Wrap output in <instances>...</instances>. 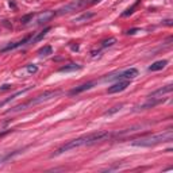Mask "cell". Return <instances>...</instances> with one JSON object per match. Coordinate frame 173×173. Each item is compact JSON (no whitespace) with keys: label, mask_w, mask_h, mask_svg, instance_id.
<instances>
[{"label":"cell","mask_w":173,"mask_h":173,"mask_svg":"<svg viewBox=\"0 0 173 173\" xmlns=\"http://www.w3.org/2000/svg\"><path fill=\"white\" fill-rule=\"evenodd\" d=\"M51 51H53V49H51V46H43L42 49H39L38 50V54L39 55H49V54H51Z\"/></svg>","instance_id":"obj_17"},{"label":"cell","mask_w":173,"mask_h":173,"mask_svg":"<svg viewBox=\"0 0 173 173\" xmlns=\"http://www.w3.org/2000/svg\"><path fill=\"white\" fill-rule=\"evenodd\" d=\"M115 43H116V38H108V39H104L102 42V47H110Z\"/></svg>","instance_id":"obj_19"},{"label":"cell","mask_w":173,"mask_h":173,"mask_svg":"<svg viewBox=\"0 0 173 173\" xmlns=\"http://www.w3.org/2000/svg\"><path fill=\"white\" fill-rule=\"evenodd\" d=\"M30 89H31V86H26L24 89L18 91V92H15V93H12L11 96H8L7 99H4V100H1V102H0V108H1L3 106H6V104H8L10 102H12V100H15V99L18 98V96H22V95H24L26 92H28Z\"/></svg>","instance_id":"obj_9"},{"label":"cell","mask_w":173,"mask_h":173,"mask_svg":"<svg viewBox=\"0 0 173 173\" xmlns=\"http://www.w3.org/2000/svg\"><path fill=\"white\" fill-rule=\"evenodd\" d=\"M139 72L135 68H129V69H125L122 72H118L116 75H111L107 76L104 81H108V80H133L135 77H138Z\"/></svg>","instance_id":"obj_4"},{"label":"cell","mask_w":173,"mask_h":173,"mask_svg":"<svg viewBox=\"0 0 173 173\" xmlns=\"http://www.w3.org/2000/svg\"><path fill=\"white\" fill-rule=\"evenodd\" d=\"M114 137V133H110V131H96V133H91L88 135H83L80 138H76V139H72L68 143L62 145L60 149H57L54 153L51 154V157H57L60 154L65 153L68 150L76 149V147H81V146H89L93 145V143H98L100 141H104L107 138Z\"/></svg>","instance_id":"obj_1"},{"label":"cell","mask_w":173,"mask_h":173,"mask_svg":"<svg viewBox=\"0 0 173 173\" xmlns=\"http://www.w3.org/2000/svg\"><path fill=\"white\" fill-rule=\"evenodd\" d=\"M10 88H11L10 84H4V85L0 86V91H7V89H10Z\"/></svg>","instance_id":"obj_24"},{"label":"cell","mask_w":173,"mask_h":173,"mask_svg":"<svg viewBox=\"0 0 173 173\" xmlns=\"http://www.w3.org/2000/svg\"><path fill=\"white\" fill-rule=\"evenodd\" d=\"M37 71H38V68H37L35 65H33V64L31 65H27V72L28 73H35Z\"/></svg>","instance_id":"obj_22"},{"label":"cell","mask_w":173,"mask_h":173,"mask_svg":"<svg viewBox=\"0 0 173 173\" xmlns=\"http://www.w3.org/2000/svg\"><path fill=\"white\" fill-rule=\"evenodd\" d=\"M92 1H88V0H76V1H72V3L66 4V6H64V7H61L57 11V15H65V14H71V12L73 11H77V10H80V8L85 7V6H88V4H91Z\"/></svg>","instance_id":"obj_5"},{"label":"cell","mask_w":173,"mask_h":173,"mask_svg":"<svg viewBox=\"0 0 173 173\" xmlns=\"http://www.w3.org/2000/svg\"><path fill=\"white\" fill-rule=\"evenodd\" d=\"M130 81L131 80H120L118 83H115L114 85H111L108 88V93H118V92H122L130 85Z\"/></svg>","instance_id":"obj_6"},{"label":"cell","mask_w":173,"mask_h":173,"mask_svg":"<svg viewBox=\"0 0 173 173\" xmlns=\"http://www.w3.org/2000/svg\"><path fill=\"white\" fill-rule=\"evenodd\" d=\"M30 37H26V38H23L22 41H18V42H14V43H10L8 46L3 47L1 49V53H6V51H10V50H14V49H16V47H19V46H23V45H26L27 42H30Z\"/></svg>","instance_id":"obj_11"},{"label":"cell","mask_w":173,"mask_h":173,"mask_svg":"<svg viewBox=\"0 0 173 173\" xmlns=\"http://www.w3.org/2000/svg\"><path fill=\"white\" fill-rule=\"evenodd\" d=\"M164 23H165L166 26H172V24H173V20H172V19H166Z\"/></svg>","instance_id":"obj_26"},{"label":"cell","mask_w":173,"mask_h":173,"mask_svg":"<svg viewBox=\"0 0 173 173\" xmlns=\"http://www.w3.org/2000/svg\"><path fill=\"white\" fill-rule=\"evenodd\" d=\"M19 152H15V153H6V154H0V164H3V162L8 161V160H11L15 154H18Z\"/></svg>","instance_id":"obj_16"},{"label":"cell","mask_w":173,"mask_h":173,"mask_svg":"<svg viewBox=\"0 0 173 173\" xmlns=\"http://www.w3.org/2000/svg\"><path fill=\"white\" fill-rule=\"evenodd\" d=\"M172 89H173V85H172V84H169V85H165V86H162V88H158L157 91L152 92V93L149 95V98H156V99L162 98L164 95L170 93V92H172Z\"/></svg>","instance_id":"obj_7"},{"label":"cell","mask_w":173,"mask_h":173,"mask_svg":"<svg viewBox=\"0 0 173 173\" xmlns=\"http://www.w3.org/2000/svg\"><path fill=\"white\" fill-rule=\"evenodd\" d=\"M122 110V106H116V107H112L111 110H108V111H106L104 112V116H111V115H114V114H116V112H119V111Z\"/></svg>","instance_id":"obj_18"},{"label":"cell","mask_w":173,"mask_h":173,"mask_svg":"<svg viewBox=\"0 0 173 173\" xmlns=\"http://www.w3.org/2000/svg\"><path fill=\"white\" fill-rule=\"evenodd\" d=\"M54 11H43V12H39L38 15H37V20L35 23L37 24H42V23H46L49 20L54 16Z\"/></svg>","instance_id":"obj_8"},{"label":"cell","mask_w":173,"mask_h":173,"mask_svg":"<svg viewBox=\"0 0 173 173\" xmlns=\"http://www.w3.org/2000/svg\"><path fill=\"white\" fill-rule=\"evenodd\" d=\"M93 85H95V81H89V83H86V84H81V85L76 86V88H73V89L69 91V95H71V96H73V95H79V93H81V92H85V91L93 88Z\"/></svg>","instance_id":"obj_10"},{"label":"cell","mask_w":173,"mask_h":173,"mask_svg":"<svg viewBox=\"0 0 173 173\" xmlns=\"http://www.w3.org/2000/svg\"><path fill=\"white\" fill-rule=\"evenodd\" d=\"M166 64H168V61L166 60H161V61H156V62H153L152 65L149 66V71L150 72H157V71H161V69H164V68L166 66Z\"/></svg>","instance_id":"obj_13"},{"label":"cell","mask_w":173,"mask_h":173,"mask_svg":"<svg viewBox=\"0 0 173 173\" xmlns=\"http://www.w3.org/2000/svg\"><path fill=\"white\" fill-rule=\"evenodd\" d=\"M139 1H141V0H137V3L134 4V6H131V7H130V8H127V10H126V11H125V12H123L122 15H123V16H129V15H131V14H133V12H134V10H135V7H137L138 4H139Z\"/></svg>","instance_id":"obj_20"},{"label":"cell","mask_w":173,"mask_h":173,"mask_svg":"<svg viewBox=\"0 0 173 173\" xmlns=\"http://www.w3.org/2000/svg\"><path fill=\"white\" fill-rule=\"evenodd\" d=\"M138 31H139V28H131V30L127 31V34H129V35H134V34H137Z\"/></svg>","instance_id":"obj_23"},{"label":"cell","mask_w":173,"mask_h":173,"mask_svg":"<svg viewBox=\"0 0 173 173\" xmlns=\"http://www.w3.org/2000/svg\"><path fill=\"white\" fill-rule=\"evenodd\" d=\"M33 18H34V14H28V15L22 16V19H20V23H22V24H27L30 20H33Z\"/></svg>","instance_id":"obj_21"},{"label":"cell","mask_w":173,"mask_h":173,"mask_svg":"<svg viewBox=\"0 0 173 173\" xmlns=\"http://www.w3.org/2000/svg\"><path fill=\"white\" fill-rule=\"evenodd\" d=\"M10 131H11V130H4V131H0V138L4 137V135H6V134H8Z\"/></svg>","instance_id":"obj_25"},{"label":"cell","mask_w":173,"mask_h":173,"mask_svg":"<svg viewBox=\"0 0 173 173\" xmlns=\"http://www.w3.org/2000/svg\"><path fill=\"white\" fill-rule=\"evenodd\" d=\"M81 69H83V66L79 65V64H68L65 66L60 68L58 72H61V73H68V72H76V71H81Z\"/></svg>","instance_id":"obj_12"},{"label":"cell","mask_w":173,"mask_h":173,"mask_svg":"<svg viewBox=\"0 0 173 173\" xmlns=\"http://www.w3.org/2000/svg\"><path fill=\"white\" fill-rule=\"evenodd\" d=\"M58 93H60V91H46V92H43L42 95H39V96H37V98L31 99V100H28V102L22 103V104H18V106L12 107V108H10V110H7V111H6V114H14V112H19V111L26 110V108H28V107H34V106H37V104H41V103L47 102V100H50V99L55 98Z\"/></svg>","instance_id":"obj_3"},{"label":"cell","mask_w":173,"mask_h":173,"mask_svg":"<svg viewBox=\"0 0 173 173\" xmlns=\"http://www.w3.org/2000/svg\"><path fill=\"white\" fill-rule=\"evenodd\" d=\"M49 31H50V27H46L45 30H43V31H41L37 37L31 38V39H30V42H31V43H34V42H39L41 39H43V37H46V34H47Z\"/></svg>","instance_id":"obj_15"},{"label":"cell","mask_w":173,"mask_h":173,"mask_svg":"<svg viewBox=\"0 0 173 173\" xmlns=\"http://www.w3.org/2000/svg\"><path fill=\"white\" fill-rule=\"evenodd\" d=\"M93 16H95V12H84L83 15L75 18L73 22H85V20H89L91 18H93Z\"/></svg>","instance_id":"obj_14"},{"label":"cell","mask_w":173,"mask_h":173,"mask_svg":"<svg viewBox=\"0 0 173 173\" xmlns=\"http://www.w3.org/2000/svg\"><path fill=\"white\" fill-rule=\"evenodd\" d=\"M172 138H173V130L168 129V130H165V131H162V133L150 134L147 137L135 139V141L131 142V145L138 146V147H152V146L160 145V143H164V142L172 141Z\"/></svg>","instance_id":"obj_2"}]
</instances>
